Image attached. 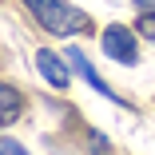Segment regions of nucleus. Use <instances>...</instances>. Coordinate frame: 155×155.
<instances>
[{"instance_id":"obj_1","label":"nucleus","mask_w":155,"mask_h":155,"mask_svg":"<svg viewBox=\"0 0 155 155\" xmlns=\"http://www.w3.org/2000/svg\"><path fill=\"white\" fill-rule=\"evenodd\" d=\"M24 8L32 12V20L44 28L48 36H84V32H96L91 16L68 0H24Z\"/></svg>"},{"instance_id":"obj_2","label":"nucleus","mask_w":155,"mask_h":155,"mask_svg":"<svg viewBox=\"0 0 155 155\" xmlns=\"http://www.w3.org/2000/svg\"><path fill=\"white\" fill-rule=\"evenodd\" d=\"M100 48H104L107 60H115V64H123V68L139 64V32L127 28V24H107L100 32Z\"/></svg>"},{"instance_id":"obj_3","label":"nucleus","mask_w":155,"mask_h":155,"mask_svg":"<svg viewBox=\"0 0 155 155\" xmlns=\"http://www.w3.org/2000/svg\"><path fill=\"white\" fill-rule=\"evenodd\" d=\"M36 72H40L44 84H52L56 91H64V87L72 84V76H76V68L68 64V56H60V52H52V48H36Z\"/></svg>"},{"instance_id":"obj_4","label":"nucleus","mask_w":155,"mask_h":155,"mask_svg":"<svg viewBox=\"0 0 155 155\" xmlns=\"http://www.w3.org/2000/svg\"><path fill=\"white\" fill-rule=\"evenodd\" d=\"M64 56H68V64L76 68V76H84V80H87V87H91V91H100V96H104V100H111V104H123L115 91H111V84L96 72V64L87 60V52H84V48H76V44H72V48H64Z\"/></svg>"},{"instance_id":"obj_5","label":"nucleus","mask_w":155,"mask_h":155,"mask_svg":"<svg viewBox=\"0 0 155 155\" xmlns=\"http://www.w3.org/2000/svg\"><path fill=\"white\" fill-rule=\"evenodd\" d=\"M20 115H24V96H20L12 84L0 80V127H12Z\"/></svg>"},{"instance_id":"obj_6","label":"nucleus","mask_w":155,"mask_h":155,"mask_svg":"<svg viewBox=\"0 0 155 155\" xmlns=\"http://www.w3.org/2000/svg\"><path fill=\"white\" fill-rule=\"evenodd\" d=\"M135 32H139L143 40H151V44H155V8L139 12V20H135Z\"/></svg>"},{"instance_id":"obj_7","label":"nucleus","mask_w":155,"mask_h":155,"mask_svg":"<svg viewBox=\"0 0 155 155\" xmlns=\"http://www.w3.org/2000/svg\"><path fill=\"white\" fill-rule=\"evenodd\" d=\"M0 155H28L16 139H8V135H0Z\"/></svg>"},{"instance_id":"obj_8","label":"nucleus","mask_w":155,"mask_h":155,"mask_svg":"<svg viewBox=\"0 0 155 155\" xmlns=\"http://www.w3.org/2000/svg\"><path fill=\"white\" fill-rule=\"evenodd\" d=\"M87 139H91V151H96V155H107L111 147H107V139L100 135V131H87Z\"/></svg>"},{"instance_id":"obj_9","label":"nucleus","mask_w":155,"mask_h":155,"mask_svg":"<svg viewBox=\"0 0 155 155\" xmlns=\"http://www.w3.org/2000/svg\"><path fill=\"white\" fill-rule=\"evenodd\" d=\"M139 4V12H147V8H155V0H135Z\"/></svg>"}]
</instances>
